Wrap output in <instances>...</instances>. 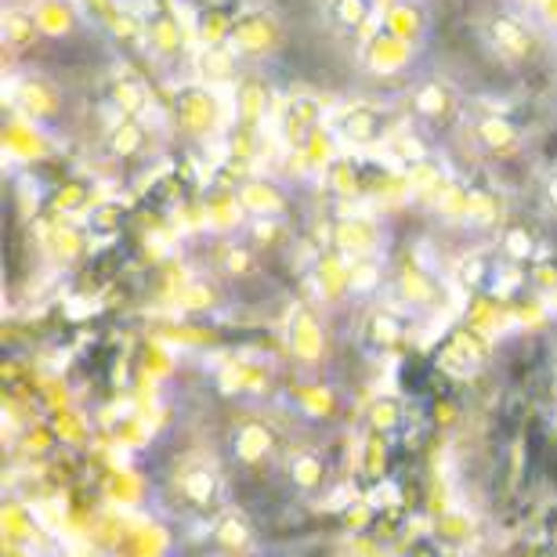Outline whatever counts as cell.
<instances>
[{
	"instance_id": "cell-10",
	"label": "cell",
	"mask_w": 557,
	"mask_h": 557,
	"mask_svg": "<svg viewBox=\"0 0 557 557\" xmlns=\"http://www.w3.org/2000/svg\"><path fill=\"white\" fill-rule=\"evenodd\" d=\"M232 109H236V124L261 127L272 109V84L258 73H243L232 87Z\"/></svg>"
},
{
	"instance_id": "cell-21",
	"label": "cell",
	"mask_w": 557,
	"mask_h": 557,
	"mask_svg": "<svg viewBox=\"0 0 557 557\" xmlns=\"http://www.w3.org/2000/svg\"><path fill=\"white\" fill-rule=\"evenodd\" d=\"M239 11V8H236ZM236 11L225 4H210L196 18V40L199 48H214V44H232V26H236Z\"/></svg>"
},
{
	"instance_id": "cell-25",
	"label": "cell",
	"mask_w": 557,
	"mask_h": 557,
	"mask_svg": "<svg viewBox=\"0 0 557 557\" xmlns=\"http://www.w3.org/2000/svg\"><path fill=\"white\" fill-rule=\"evenodd\" d=\"M297 156H300V163H305L308 171H322V174H326V166L337 160V135H333L330 127H322L319 135H311L305 145H300Z\"/></svg>"
},
{
	"instance_id": "cell-28",
	"label": "cell",
	"mask_w": 557,
	"mask_h": 557,
	"mask_svg": "<svg viewBox=\"0 0 557 557\" xmlns=\"http://www.w3.org/2000/svg\"><path fill=\"white\" fill-rule=\"evenodd\" d=\"M467 193H471L467 185L445 177V185L434 193V207H438L445 218H467Z\"/></svg>"
},
{
	"instance_id": "cell-4",
	"label": "cell",
	"mask_w": 557,
	"mask_h": 557,
	"mask_svg": "<svg viewBox=\"0 0 557 557\" xmlns=\"http://www.w3.org/2000/svg\"><path fill=\"white\" fill-rule=\"evenodd\" d=\"M330 131L337 135V141L351 145V149H373L387 135V116L384 109L370 102H348L330 116Z\"/></svg>"
},
{
	"instance_id": "cell-13",
	"label": "cell",
	"mask_w": 557,
	"mask_h": 557,
	"mask_svg": "<svg viewBox=\"0 0 557 557\" xmlns=\"http://www.w3.org/2000/svg\"><path fill=\"white\" fill-rule=\"evenodd\" d=\"M239 62H243V54L232 48V44H214V48H199L196 54V76H199V84H207V87H236L239 81Z\"/></svg>"
},
{
	"instance_id": "cell-20",
	"label": "cell",
	"mask_w": 557,
	"mask_h": 557,
	"mask_svg": "<svg viewBox=\"0 0 557 557\" xmlns=\"http://www.w3.org/2000/svg\"><path fill=\"white\" fill-rule=\"evenodd\" d=\"M0 33H4V44L11 51H26L33 48L37 40H44V33L37 26V15H33V8H8L4 18H0Z\"/></svg>"
},
{
	"instance_id": "cell-32",
	"label": "cell",
	"mask_w": 557,
	"mask_h": 557,
	"mask_svg": "<svg viewBox=\"0 0 557 557\" xmlns=\"http://www.w3.org/2000/svg\"><path fill=\"white\" fill-rule=\"evenodd\" d=\"M232 156H236V160H247V156H253V149H258V145L253 141H261V127H243V124H236L232 127Z\"/></svg>"
},
{
	"instance_id": "cell-1",
	"label": "cell",
	"mask_w": 557,
	"mask_h": 557,
	"mask_svg": "<svg viewBox=\"0 0 557 557\" xmlns=\"http://www.w3.org/2000/svg\"><path fill=\"white\" fill-rule=\"evenodd\" d=\"M286 44V29L278 22L275 11L269 8H239L236 11V26H232V48H236L247 62H264L272 54L283 51Z\"/></svg>"
},
{
	"instance_id": "cell-31",
	"label": "cell",
	"mask_w": 557,
	"mask_h": 557,
	"mask_svg": "<svg viewBox=\"0 0 557 557\" xmlns=\"http://www.w3.org/2000/svg\"><path fill=\"white\" fill-rule=\"evenodd\" d=\"M532 250H536V239H532L529 228H507L504 236V253L510 261H529Z\"/></svg>"
},
{
	"instance_id": "cell-11",
	"label": "cell",
	"mask_w": 557,
	"mask_h": 557,
	"mask_svg": "<svg viewBox=\"0 0 557 557\" xmlns=\"http://www.w3.org/2000/svg\"><path fill=\"white\" fill-rule=\"evenodd\" d=\"M471 138L478 141V149H485L488 156H496V160H510V156H518L521 149V131L515 120L504 113L478 116L471 127Z\"/></svg>"
},
{
	"instance_id": "cell-7",
	"label": "cell",
	"mask_w": 557,
	"mask_h": 557,
	"mask_svg": "<svg viewBox=\"0 0 557 557\" xmlns=\"http://www.w3.org/2000/svg\"><path fill=\"white\" fill-rule=\"evenodd\" d=\"M11 102L22 113V120H29V124H51V120L62 116V91L54 87L48 76H18L15 84H11Z\"/></svg>"
},
{
	"instance_id": "cell-2",
	"label": "cell",
	"mask_w": 557,
	"mask_h": 557,
	"mask_svg": "<svg viewBox=\"0 0 557 557\" xmlns=\"http://www.w3.org/2000/svg\"><path fill=\"white\" fill-rule=\"evenodd\" d=\"M174 116L185 135L210 138L221 127V98L207 84H182L174 91Z\"/></svg>"
},
{
	"instance_id": "cell-3",
	"label": "cell",
	"mask_w": 557,
	"mask_h": 557,
	"mask_svg": "<svg viewBox=\"0 0 557 557\" xmlns=\"http://www.w3.org/2000/svg\"><path fill=\"white\" fill-rule=\"evenodd\" d=\"M485 40H488V48H493L496 59L507 62V65L529 62L532 54H536V44H540L536 29H532L525 18L510 15V11H496V15H488Z\"/></svg>"
},
{
	"instance_id": "cell-15",
	"label": "cell",
	"mask_w": 557,
	"mask_h": 557,
	"mask_svg": "<svg viewBox=\"0 0 557 557\" xmlns=\"http://www.w3.org/2000/svg\"><path fill=\"white\" fill-rule=\"evenodd\" d=\"M33 15L44 33V40H65L81 29V8L73 0H33Z\"/></svg>"
},
{
	"instance_id": "cell-8",
	"label": "cell",
	"mask_w": 557,
	"mask_h": 557,
	"mask_svg": "<svg viewBox=\"0 0 557 557\" xmlns=\"http://www.w3.org/2000/svg\"><path fill=\"white\" fill-rule=\"evenodd\" d=\"M145 44H149V51L156 59H182L185 48H188V29L182 15H177L174 8H156L145 15Z\"/></svg>"
},
{
	"instance_id": "cell-12",
	"label": "cell",
	"mask_w": 557,
	"mask_h": 557,
	"mask_svg": "<svg viewBox=\"0 0 557 557\" xmlns=\"http://www.w3.org/2000/svg\"><path fill=\"white\" fill-rule=\"evenodd\" d=\"M381 26L409 44H420L431 29V11L423 0H384Z\"/></svg>"
},
{
	"instance_id": "cell-27",
	"label": "cell",
	"mask_w": 557,
	"mask_h": 557,
	"mask_svg": "<svg viewBox=\"0 0 557 557\" xmlns=\"http://www.w3.org/2000/svg\"><path fill=\"white\" fill-rule=\"evenodd\" d=\"M406 182L413 193L420 196H434L438 188L445 185V171H442V163L438 160H431V156H420V160L409 163V174H406Z\"/></svg>"
},
{
	"instance_id": "cell-35",
	"label": "cell",
	"mask_w": 557,
	"mask_h": 557,
	"mask_svg": "<svg viewBox=\"0 0 557 557\" xmlns=\"http://www.w3.org/2000/svg\"><path fill=\"white\" fill-rule=\"evenodd\" d=\"M250 253L243 247H228V272H250Z\"/></svg>"
},
{
	"instance_id": "cell-36",
	"label": "cell",
	"mask_w": 557,
	"mask_h": 557,
	"mask_svg": "<svg viewBox=\"0 0 557 557\" xmlns=\"http://www.w3.org/2000/svg\"><path fill=\"white\" fill-rule=\"evenodd\" d=\"M319 463H305V471H294V478H300V485H315Z\"/></svg>"
},
{
	"instance_id": "cell-6",
	"label": "cell",
	"mask_w": 557,
	"mask_h": 557,
	"mask_svg": "<svg viewBox=\"0 0 557 557\" xmlns=\"http://www.w3.org/2000/svg\"><path fill=\"white\" fill-rule=\"evenodd\" d=\"M275 127H278V138L297 152L311 135H319V131L326 127V109H322L315 95H289L283 109H278Z\"/></svg>"
},
{
	"instance_id": "cell-14",
	"label": "cell",
	"mask_w": 557,
	"mask_h": 557,
	"mask_svg": "<svg viewBox=\"0 0 557 557\" xmlns=\"http://www.w3.org/2000/svg\"><path fill=\"white\" fill-rule=\"evenodd\" d=\"M236 199H239V207L258 221H275L286 214V193L275 182H269V177H247V182L236 188Z\"/></svg>"
},
{
	"instance_id": "cell-5",
	"label": "cell",
	"mask_w": 557,
	"mask_h": 557,
	"mask_svg": "<svg viewBox=\"0 0 557 557\" xmlns=\"http://www.w3.org/2000/svg\"><path fill=\"white\" fill-rule=\"evenodd\" d=\"M362 70L370 76H381V81H392V76H403L417 59V44H409L395 33H387L384 26L373 29V37H366L362 44Z\"/></svg>"
},
{
	"instance_id": "cell-34",
	"label": "cell",
	"mask_w": 557,
	"mask_h": 557,
	"mask_svg": "<svg viewBox=\"0 0 557 557\" xmlns=\"http://www.w3.org/2000/svg\"><path fill=\"white\" fill-rule=\"evenodd\" d=\"M373 337L376 341H395L398 337V319L395 315H373Z\"/></svg>"
},
{
	"instance_id": "cell-26",
	"label": "cell",
	"mask_w": 557,
	"mask_h": 557,
	"mask_svg": "<svg viewBox=\"0 0 557 557\" xmlns=\"http://www.w3.org/2000/svg\"><path fill=\"white\" fill-rule=\"evenodd\" d=\"M326 182L337 196L344 199H355L362 196V174H359V163L348 160V156H337L330 166H326Z\"/></svg>"
},
{
	"instance_id": "cell-9",
	"label": "cell",
	"mask_w": 557,
	"mask_h": 557,
	"mask_svg": "<svg viewBox=\"0 0 557 557\" xmlns=\"http://www.w3.org/2000/svg\"><path fill=\"white\" fill-rule=\"evenodd\" d=\"M456 109H460V91L442 76H428L413 87V116L423 124H445L456 116Z\"/></svg>"
},
{
	"instance_id": "cell-38",
	"label": "cell",
	"mask_w": 557,
	"mask_h": 557,
	"mask_svg": "<svg viewBox=\"0 0 557 557\" xmlns=\"http://www.w3.org/2000/svg\"><path fill=\"white\" fill-rule=\"evenodd\" d=\"M547 199H550V207L557 210V174L547 177Z\"/></svg>"
},
{
	"instance_id": "cell-37",
	"label": "cell",
	"mask_w": 557,
	"mask_h": 557,
	"mask_svg": "<svg viewBox=\"0 0 557 557\" xmlns=\"http://www.w3.org/2000/svg\"><path fill=\"white\" fill-rule=\"evenodd\" d=\"M540 8H543V15H547V22L557 26V0H540Z\"/></svg>"
},
{
	"instance_id": "cell-18",
	"label": "cell",
	"mask_w": 557,
	"mask_h": 557,
	"mask_svg": "<svg viewBox=\"0 0 557 557\" xmlns=\"http://www.w3.org/2000/svg\"><path fill=\"white\" fill-rule=\"evenodd\" d=\"M106 95L109 106L116 109V116H145V109H149V87L135 73H116L109 81Z\"/></svg>"
},
{
	"instance_id": "cell-22",
	"label": "cell",
	"mask_w": 557,
	"mask_h": 557,
	"mask_svg": "<svg viewBox=\"0 0 557 557\" xmlns=\"http://www.w3.org/2000/svg\"><path fill=\"white\" fill-rule=\"evenodd\" d=\"M177 485H182V496L188 499V504H196V507H207V504H214L218 499V474L210 471L207 463H188L182 478H177Z\"/></svg>"
},
{
	"instance_id": "cell-19",
	"label": "cell",
	"mask_w": 557,
	"mask_h": 557,
	"mask_svg": "<svg viewBox=\"0 0 557 557\" xmlns=\"http://www.w3.org/2000/svg\"><path fill=\"white\" fill-rule=\"evenodd\" d=\"M289 348L308 362H315L322 355V348H326V333H322L319 319L311 315L308 308H297L294 319H289Z\"/></svg>"
},
{
	"instance_id": "cell-30",
	"label": "cell",
	"mask_w": 557,
	"mask_h": 557,
	"mask_svg": "<svg viewBox=\"0 0 557 557\" xmlns=\"http://www.w3.org/2000/svg\"><path fill=\"white\" fill-rule=\"evenodd\" d=\"M8 152H18V156H40L37 145H40V135H37V124H29V120H22V124H11L8 127Z\"/></svg>"
},
{
	"instance_id": "cell-29",
	"label": "cell",
	"mask_w": 557,
	"mask_h": 557,
	"mask_svg": "<svg viewBox=\"0 0 557 557\" xmlns=\"http://www.w3.org/2000/svg\"><path fill=\"white\" fill-rule=\"evenodd\" d=\"M269 445H272V438H269V431H264V428H247V431L236 434V453H239V460H247V463L264 460Z\"/></svg>"
},
{
	"instance_id": "cell-24",
	"label": "cell",
	"mask_w": 557,
	"mask_h": 557,
	"mask_svg": "<svg viewBox=\"0 0 557 557\" xmlns=\"http://www.w3.org/2000/svg\"><path fill=\"white\" fill-rule=\"evenodd\" d=\"M499 214H504V196L488 185H474L467 193V221L474 225H496Z\"/></svg>"
},
{
	"instance_id": "cell-17",
	"label": "cell",
	"mask_w": 557,
	"mask_h": 557,
	"mask_svg": "<svg viewBox=\"0 0 557 557\" xmlns=\"http://www.w3.org/2000/svg\"><path fill=\"white\" fill-rule=\"evenodd\" d=\"M149 145V127H145L141 116H120L106 135V152L116 156V160H135Z\"/></svg>"
},
{
	"instance_id": "cell-16",
	"label": "cell",
	"mask_w": 557,
	"mask_h": 557,
	"mask_svg": "<svg viewBox=\"0 0 557 557\" xmlns=\"http://www.w3.org/2000/svg\"><path fill=\"white\" fill-rule=\"evenodd\" d=\"M333 243H337L341 253H348V258H370L376 250V243H381V232L370 218H341L337 225H333Z\"/></svg>"
},
{
	"instance_id": "cell-23",
	"label": "cell",
	"mask_w": 557,
	"mask_h": 557,
	"mask_svg": "<svg viewBox=\"0 0 557 557\" xmlns=\"http://www.w3.org/2000/svg\"><path fill=\"white\" fill-rule=\"evenodd\" d=\"M326 8L333 26L344 33H362L376 15V0H330Z\"/></svg>"
},
{
	"instance_id": "cell-33",
	"label": "cell",
	"mask_w": 557,
	"mask_h": 557,
	"mask_svg": "<svg viewBox=\"0 0 557 557\" xmlns=\"http://www.w3.org/2000/svg\"><path fill=\"white\" fill-rule=\"evenodd\" d=\"M403 289H406V294H409V297H413V300H428V297L434 294L431 278H428V275H423V272H417V269L403 275Z\"/></svg>"
}]
</instances>
